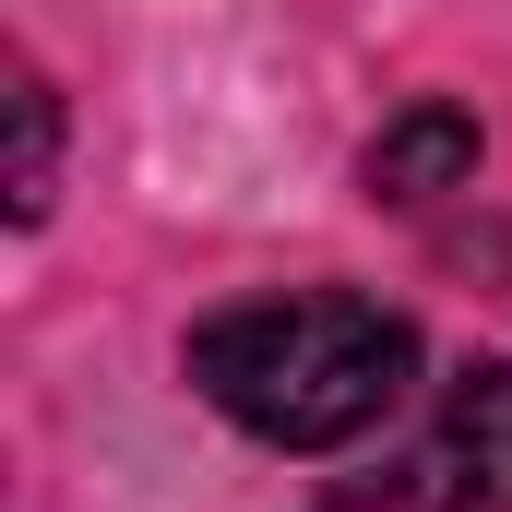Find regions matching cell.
Returning <instances> with one entry per match:
<instances>
[{
  "mask_svg": "<svg viewBox=\"0 0 512 512\" xmlns=\"http://www.w3.org/2000/svg\"><path fill=\"white\" fill-rule=\"evenodd\" d=\"M405 382H417V322L346 286H286V298H239L191 322V393L274 453H334L382 429Z\"/></svg>",
  "mask_w": 512,
  "mask_h": 512,
  "instance_id": "cell-1",
  "label": "cell"
},
{
  "mask_svg": "<svg viewBox=\"0 0 512 512\" xmlns=\"http://www.w3.org/2000/svg\"><path fill=\"white\" fill-rule=\"evenodd\" d=\"M417 501L429 512H512V358H477L441 393L429 453H417Z\"/></svg>",
  "mask_w": 512,
  "mask_h": 512,
  "instance_id": "cell-2",
  "label": "cell"
},
{
  "mask_svg": "<svg viewBox=\"0 0 512 512\" xmlns=\"http://www.w3.org/2000/svg\"><path fill=\"white\" fill-rule=\"evenodd\" d=\"M477 179V120L465 108H405V120L370 143V203H441V191H465Z\"/></svg>",
  "mask_w": 512,
  "mask_h": 512,
  "instance_id": "cell-3",
  "label": "cell"
},
{
  "mask_svg": "<svg viewBox=\"0 0 512 512\" xmlns=\"http://www.w3.org/2000/svg\"><path fill=\"white\" fill-rule=\"evenodd\" d=\"M12 120H24V155H12V227H36L48 191H60V96H48L36 60L12 72Z\"/></svg>",
  "mask_w": 512,
  "mask_h": 512,
  "instance_id": "cell-4",
  "label": "cell"
}]
</instances>
